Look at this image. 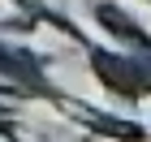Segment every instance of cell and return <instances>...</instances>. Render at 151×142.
I'll return each instance as SVG.
<instances>
[{"mask_svg": "<svg viewBox=\"0 0 151 142\" xmlns=\"http://www.w3.org/2000/svg\"><path fill=\"white\" fill-rule=\"evenodd\" d=\"M91 112V108H86ZM91 121H95V129H104V133H125V138H142V125H125V121H104V116H95L91 112Z\"/></svg>", "mask_w": 151, "mask_h": 142, "instance_id": "cell-3", "label": "cell"}, {"mask_svg": "<svg viewBox=\"0 0 151 142\" xmlns=\"http://www.w3.org/2000/svg\"><path fill=\"white\" fill-rule=\"evenodd\" d=\"M91 69H95V78H99L108 91L125 95V99H142V95H151V52L121 56V52L91 47Z\"/></svg>", "mask_w": 151, "mask_h": 142, "instance_id": "cell-1", "label": "cell"}, {"mask_svg": "<svg viewBox=\"0 0 151 142\" xmlns=\"http://www.w3.org/2000/svg\"><path fill=\"white\" fill-rule=\"evenodd\" d=\"M95 17L104 22L108 35H116V43H129L134 52H151V35L129 17L125 9H116V4H95Z\"/></svg>", "mask_w": 151, "mask_h": 142, "instance_id": "cell-2", "label": "cell"}]
</instances>
